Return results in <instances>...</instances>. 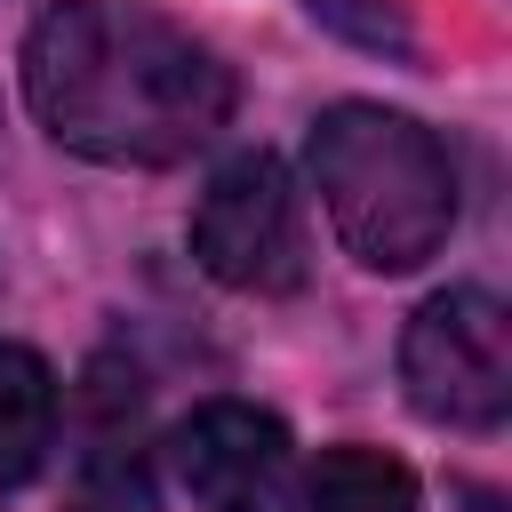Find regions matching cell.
Instances as JSON below:
<instances>
[{
    "label": "cell",
    "instance_id": "obj_1",
    "mask_svg": "<svg viewBox=\"0 0 512 512\" xmlns=\"http://www.w3.org/2000/svg\"><path fill=\"white\" fill-rule=\"evenodd\" d=\"M32 120L104 168H176L232 120V72L136 0H48L24 32Z\"/></svg>",
    "mask_w": 512,
    "mask_h": 512
},
{
    "label": "cell",
    "instance_id": "obj_2",
    "mask_svg": "<svg viewBox=\"0 0 512 512\" xmlns=\"http://www.w3.org/2000/svg\"><path fill=\"white\" fill-rule=\"evenodd\" d=\"M312 192L336 240L368 272H416L456 232V160L448 144L392 104H328L312 120Z\"/></svg>",
    "mask_w": 512,
    "mask_h": 512
},
{
    "label": "cell",
    "instance_id": "obj_3",
    "mask_svg": "<svg viewBox=\"0 0 512 512\" xmlns=\"http://www.w3.org/2000/svg\"><path fill=\"white\" fill-rule=\"evenodd\" d=\"M400 384L424 424L496 432L512 416V312L488 288H440L400 328Z\"/></svg>",
    "mask_w": 512,
    "mask_h": 512
},
{
    "label": "cell",
    "instance_id": "obj_4",
    "mask_svg": "<svg viewBox=\"0 0 512 512\" xmlns=\"http://www.w3.org/2000/svg\"><path fill=\"white\" fill-rule=\"evenodd\" d=\"M192 256L240 296L304 288V200L280 152H232L192 200Z\"/></svg>",
    "mask_w": 512,
    "mask_h": 512
},
{
    "label": "cell",
    "instance_id": "obj_5",
    "mask_svg": "<svg viewBox=\"0 0 512 512\" xmlns=\"http://www.w3.org/2000/svg\"><path fill=\"white\" fill-rule=\"evenodd\" d=\"M168 464L200 512H264L288 480V424L256 400H208L176 424Z\"/></svg>",
    "mask_w": 512,
    "mask_h": 512
},
{
    "label": "cell",
    "instance_id": "obj_6",
    "mask_svg": "<svg viewBox=\"0 0 512 512\" xmlns=\"http://www.w3.org/2000/svg\"><path fill=\"white\" fill-rule=\"evenodd\" d=\"M56 448V368L0 336V488H24Z\"/></svg>",
    "mask_w": 512,
    "mask_h": 512
},
{
    "label": "cell",
    "instance_id": "obj_7",
    "mask_svg": "<svg viewBox=\"0 0 512 512\" xmlns=\"http://www.w3.org/2000/svg\"><path fill=\"white\" fill-rule=\"evenodd\" d=\"M296 512H416V472L384 448H320Z\"/></svg>",
    "mask_w": 512,
    "mask_h": 512
},
{
    "label": "cell",
    "instance_id": "obj_8",
    "mask_svg": "<svg viewBox=\"0 0 512 512\" xmlns=\"http://www.w3.org/2000/svg\"><path fill=\"white\" fill-rule=\"evenodd\" d=\"M312 16L376 56H416V32H408V8L400 0H312Z\"/></svg>",
    "mask_w": 512,
    "mask_h": 512
}]
</instances>
